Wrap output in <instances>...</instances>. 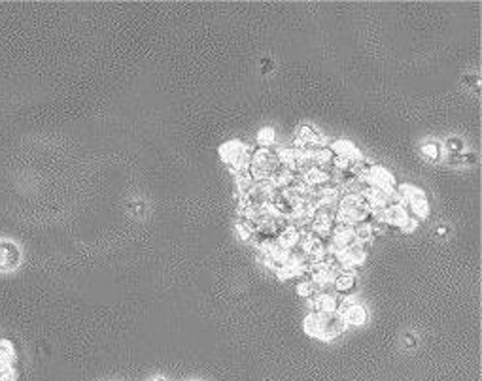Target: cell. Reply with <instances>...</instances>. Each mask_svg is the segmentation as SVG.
<instances>
[{"label":"cell","instance_id":"obj_1","mask_svg":"<svg viewBox=\"0 0 482 381\" xmlns=\"http://www.w3.org/2000/svg\"><path fill=\"white\" fill-rule=\"evenodd\" d=\"M347 321L339 312H312L304 319V331L310 336L321 340H333L344 332Z\"/></svg>","mask_w":482,"mask_h":381},{"label":"cell","instance_id":"obj_5","mask_svg":"<svg viewBox=\"0 0 482 381\" xmlns=\"http://www.w3.org/2000/svg\"><path fill=\"white\" fill-rule=\"evenodd\" d=\"M424 153L429 155L431 159H435V157H439V151H437V146H433V144H431V146H426V148H424Z\"/></svg>","mask_w":482,"mask_h":381},{"label":"cell","instance_id":"obj_3","mask_svg":"<svg viewBox=\"0 0 482 381\" xmlns=\"http://www.w3.org/2000/svg\"><path fill=\"white\" fill-rule=\"evenodd\" d=\"M339 314L344 317L347 323H352V325H361V323H365V319H367V312H365V307L356 306V304H347L344 310L339 312Z\"/></svg>","mask_w":482,"mask_h":381},{"label":"cell","instance_id":"obj_4","mask_svg":"<svg viewBox=\"0 0 482 381\" xmlns=\"http://www.w3.org/2000/svg\"><path fill=\"white\" fill-rule=\"evenodd\" d=\"M333 287L339 293H348L354 287V276L350 272H340L339 276L333 279Z\"/></svg>","mask_w":482,"mask_h":381},{"label":"cell","instance_id":"obj_2","mask_svg":"<svg viewBox=\"0 0 482 381\" xmlns=\"http://www.w3.org/2000/svg\"><path fill=\"white\" fill-rule=\"evenodd\" d=\"M21 265V249L10 240L0 242V272H13Z\"/></svg>","mask_w":482,"mask_h":381}]
</instances>
